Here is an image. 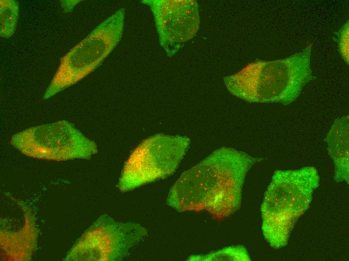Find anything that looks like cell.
Masks as SVG:
<instances>
[{"instance_id":"1","label":"cell","mask_w":349,"mask_h":261,"mask_svg":"<svg viewBox=\"0 0 349 261\" xmlns=\"http://www.w3.org/2000/svg\"><path fill=\"white\" fill-rule=\"evenodd\" d=\"M262 160L234 148L218 149L181 175L169 191L167 204L180 212L228 217L241 205L247 173Z\"/></svg>"},{"instance_id":"2","label":"cell","mask_w":349,"mask_h":261,"mask_svg":"<svg viewBox=\"0 0 349 261\" xmlns=\"http://www.w3.org/2000/svg\"><path fill=\"white\" fill-rule=\"evenodd\" d=\"M311 46L284 59L258 61L226 76L224 82L232 95L250 102L288 105L313 79Z\"/></svg>"},{"instance_id":"3","label":"cell","mask_w":349,"mask_h":261,"mask_svg":"<svg viewBox=\"0 0 349 261\" xmlns=\"http://www.w3.org/2000/svg\"><path fill=\"white\" fill-rule=\"evenodd\" d=\"M319 180L313 167L274 172L261 207L262 230L271 247L279 249L287 244L296 222L310 204Z\"/></svg>"},{"instance_id":"4","label":"cell","mask_w":349,"mask_h":261,"mask_svg":"<svg viewBox=\"0 0 349 261\" xmlns=\"http://www.w3.org/2000/svg\"><path fill=\"white\" fill-rule=\"evenodd\" d=\"M125 14L124 8L117 10L61 58L44 100L76 84L101 65L122 38Z\"/></svg>"},{"instance_id":"5","label":"cell","mask_w":349,"mask_h":261,"mask_svg":"<svg viewBox=\"0 0 349 261\" xmlns=\"http://www.w3.org/2000/svg\"><path fill=\"white\" fill-rule=\"evenodd\" d=\"M190 143V139L186 136L163 134L145 139L127 160L119 178V189L128 191L172 175Z\"/></svg>"},{"instance_id":"6","label":"cell","mask_w":349,"mask_h":261,"mask_svg":"<svg viewBox=\"0 0 349 261\" xmlns=\"http://www.w3.org/2000/svg\"><path fill=\"white\" fill-rule=\"evenodd\" d=\"M11 144L26 156L58 161L89 159L98 152L94 142L65 120L17 133Z\"/></svg>"},{"instance_id":"7","label":"cell","mask_w":349,"mask_h":261,"mask_svg":"<svg viewBox=\"0 0 349 261\" xmlns=\"http://www.w3.org/2000/svg\"><path fill=\"white\" fill-rule=\"evenodd\" d=\"M135 223L100 217L77 241L65 260H119L146 235Z\"/></svg>"},{"instance_id":"8","label":"cell","mask_w":349,"mask_h":261,"mask_svg":"<svg viewBox=\"0 0 349 261\" xmlns=\"http://www.w3.org/2000/svg\"><path fill=\"white\" fill-rule=\"evenodd\" d=\"M152 13L159 42L169 57L192 39L200 26L198 5L194 0H143Z\"/></svg>"},{"instance_id":"9","label":"cell","mask_w":349,"mask_h":261,"mask_svg":"<svg viewBox=\"0 0 349 261\" xmlns=\"http://www.w3.org/2000/svg\"><path fill=\"white\" fill-rule=\"evenodd\" d=\"M348 116L336 118L327 134L328 153L334 164V181L349 182Z\"/></svg>"},{"instance_id":"10","label":"cell","mask_w":349,"mask_h":261,"mask_svg":"<svg viewBox=\"0 0 349 261\" xmlns=\"http://www.w3.org/2000/svg\"><path fill=\"white\" fill-rule=\"evenodd\" d=\"M19 4L15 0L0 1V36L5 39L15 33L19 17Z\"/></svg>"},{"instance_id":"11","label":"cell","mask_w":349,"mask_h":261,"mask_svg":"<svg viewBox=\"0 0 349 261\" xmlns=\"http://www.w3.org/2000/svg\"><path fill=\"white\" fill-rule=\"evenodd\" d=\"M190 260H251L247 249L242 245L228 246L206 254H198L190 256Z\"/></svg>"},{"instance_id":"12","label":"cell","mask_w":349,"mask_h":261,"mask_svg":"<svg viewBox=\"0 0 349 261\" xmlns=\"http://www.w3.org/2000/svg\"><path fill=\"white\" fill-rule=\"evenodd\" d=\"M348 20L335 33L337 36L338 51L344 61L348 65L349 27Z\"/></svg>"},{"instance_id":"13","label":"cell","mask_w":349,"mask_h":261,"mask_svg":"<svg viewBox=\"0 0 349 261\" xmlns=\"http://www.w3.org/2000/svg\"><path fill=\"white\" fill-rule=\"evenodd\" d=\"M81 1H61V6L64 11L66 12H70L72 11L74 8L77 4L80 3Z\"/></svg>"}]
</instances>
